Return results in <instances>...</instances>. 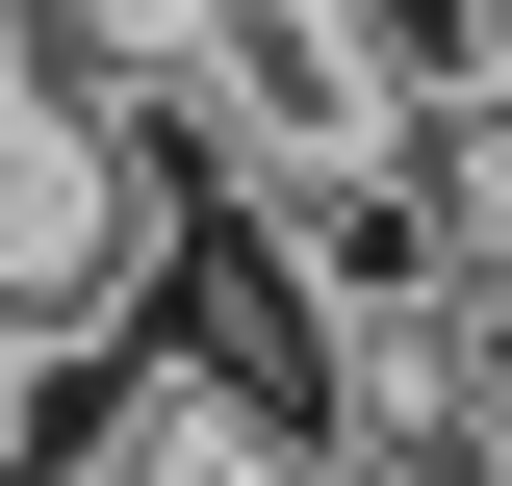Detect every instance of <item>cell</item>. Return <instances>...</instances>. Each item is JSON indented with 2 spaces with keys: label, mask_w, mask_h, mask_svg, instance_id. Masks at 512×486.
Masks as SVG:
<instances>
[{
  "label": "cell",
  "mask_w": 512,
  "mask_h": 486,
  "mask_svg": "<svg viewBox=\"0 0 512 486\" xmlns=\"http://www.w3.org/2000/svg\"><path fill=\"white\" fill-rule=\"evenodd\" d=\"M103 52H128V103L180 128V180H333V154L410 128V77H384L359 0H128Z\"/></svg>",
  "instance_id": "6da1fadb"
}]
</instances>
